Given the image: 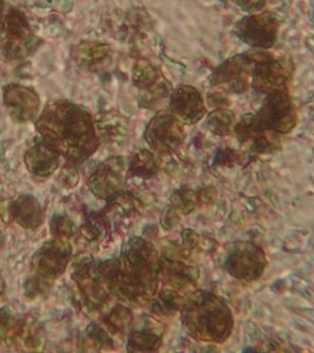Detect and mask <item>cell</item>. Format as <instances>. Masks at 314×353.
Instances as JSON below:
<instances>
[{"mask_svg": "<svg viewBox=\"0 0 314 353\" xmlns=\"http://www.w3.org/2000/svg\"><path fill=\"white\" fill-rule=\"evenodd\" d=\"M170 110L176 119L195 123L202 119L205 113L204 101L200 93L193 87H180L178 91L172 93L170 101Z\"/></svg>", "mask_w": 314, "mask_h": 353, "instance_id": "5b68a950", "label": "cell"}, {"mask_svg": "<svg viewBox=\"0 0 314 353\" xmlns=\"http://www.w3.org/2000/svg\"><path fill=\"white\" fill-rule=\"evenodd\" d=\"M182 321L193 339L222 343L234 328V318L220 298L207 292H196L182 304Z\"/></svg>", "mask_w": 314, "mask_h": 353, "instance_id": "6da1fadb", "label": "cell"}, {"mask_svg": "<svg viewBox=\"0 0 314 353\" xmlns=\"http://www.w3.org/2000/svg\"><path fill=\"white\" fill-rule=\"evenodd\" d=\"M234 1H238L240 6L248 8V9L251 10V9H257V8L262 7L264 0H234Z\"/></svg>", "mask_w": 314, "mask_h": 353, "instance_id": "5bb4252c", "label": "cell"}, {"mask_svg": "<svg viewBox=\"0 0 314 353\" xmlns=\"http://www.w3.org/2000/svg\"><path fill=\"white\" fill-rule=\"evenodd\" d=\"M258 130L288 134L297 123V113L286 90L273 92L257 116L251 117Z\"/></svg>", "mask_w": 314, "mask_h": 353, "instance_id": "7a4b0ae2", "label": "cell"}, {"mask_svg": "<svg viewBox=\"0 0 314 353\" xmlns=\"http://www.w3.org/2000/svg\"><path fill=\"white\" fill-rule=\"evenodd\" d=\"M161 345V337L151 331L136 332L129 339V350L134 351H155Z\"/></svg>", "mask_w": 314, "mask_h": 353, "instance_id": "30bf717a", "label": "cell"}, {"mask_svg": "<svg viewBox=\"0 0 314 353\" xmlns=\"http://www.w3.org/2000/svg\"><path fill=\"white\" fill-rule=\"evenodd\" d=\"M266 259L260 248L251 243H238L229 253L225 268L238 279L251 282L263 276Z\"/></svg>", "mask_w": 314, "mask_h": 353, "instance_id": "3957f363", "label": "cell"}, {"mask_svg": "<svg viewBox=\"0 0 314 353\" xmlns=\"http://www.w3.org/2000/svg\"><path fill=\"white\" fill-rule=\"evenodd\" d=\"M172 203L175 208H178L184 212H193L196 204V198L191 191H178L172 196Z\"/></svg>", "mask_w": 314, "mask_h": 353, "instance_id": "4fadbf2b", "label": "cell"}, {"mask_svg": "<svg viewBox=\"0 0 314 353\" xmlns=\"http://www.w3.org/2000/svg\"><path fill=\"white\" fill-rule=\"evenodd\" d=\"M184 128L172 114H158L146 130V140L152 149L166 154L176 151L184 141Z\"/></svg>", "mask_w": 314, "mask_h": 353, "instance_id": "277c9868", "label": "cell"}, {"mask_svg": "<svg viewBox=\"0 0 314 353\" xmlns=\"http://www.w3.org/2000/svg\"><path fill=\"white\" fill-rule=\"evenodd\" d=\"M156 170L157 166L154 160V156L149 154L147 151L140 152L134 161V171H137L138 175L151 176L156 172Z\"/></svg>", "mask_w": 314, "mask_h": 353, "instance_id": "7c38bea8", "label": "cell"}, {"mask_svg": "<svg viewBox=\"0 0 314 353\" xmlns=\"http://www.w3.org/2000/svg\"><path fill=\"white\" fill-rule=\"evenodd\" d=\"M240 38L253 46L269 47L277 36V26L271 18L263 15L250 17L249 19H244L239 24Z\"/></svg>", "mask_w": 314, "mask_h": 353, "instance_id": "8992f818", "label": "cell"}, {"mask_svg": "<svg viewBox=\"0 0 314 353\" xmlns=\"http://www.w3.org/2000/svg\"><path fill=\"white\" fill-rule=\"evenodd\" d=\"M158 276L165 283L174 288H185L195 283L198 274L190 267H186L179 261H160Z\"/></svg>", "mask_w": 314, "mask_h": 353, "instance_id": "ba28073f", "label": "cell"}, {"mask_svg": "<svg viewBox=\"0 0 314 353\" xmlns=\"http://www.w3.org/2000/svg\"><path fill=\"white\" fill-rule=\"evenodd\" d=\"M289 70L280 62L258 65L253 73V85L260 92H277L286 90Z\"/></svg>", "mask_w": 314, "mask_h": 353, "instance_id": "52a82bcc", "label": "cell"}, {"mask_svg": "<svg viewBox=\"0 0 314 353\" xmlns=\"http://www.w3.org/2000/svg\"><path fill=\"white\" fill-rule=\"evenodd\" d=\"M3 8H4V4H3V1L0 0V14H1V12H3Z\"/></svg>", "mask_w": 314, "mask_h": 353, "instance_id": "9a60e30c", "label": "cell"}, {"mask_svg": "<svg viewBox=\"0 0 314 353\" xmlns=\"http://www.w3.org/2000/svg\"><path fill=\"white\" fill-rule=\"evenodd\" d=\"M156 304L163 314H171L178 312L182 303L178 292L174 290H164L160 293Z\"/></svg>", "mask_w": 314, "mask_h": 353, "instance_id": "8fae6325", "label": "cell"}, {"mask_svg": "<svg viewBox=\"0 0 314 353\" xmlns=\"http://www.w3.org/2000/svg\"><path fill=\"white\" fill-rule=\"evenodd\" d=\"M236 123L234 113L228 110H218L211 113L207 119V126L216 134L227 136L231 132Z\"/></svg>", "mask_w": 314, "mask_h": 353, "instance_id": "9c48e42d", "label": "cell"}]
</instances>
